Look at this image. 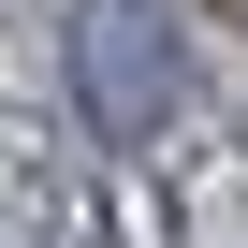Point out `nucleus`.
I'll list each match as a JSON object with an SVG mask.
<instances>
[{"mask_svg":"<svg viewBox=\"0 0 248 248\" xmlns=\"http://www.w3.org/2000/svg\"><path fill=\"white\" fill-rule=\"evenodd\" d=\"M175 88H190V59H175V15L161 0H73V102L117 146H146L175 117Z\"/></svg>","mask_w":248,"mask_h":248,"instance_id":"nucleus-1","label":"nucleus"}]
</instances>
